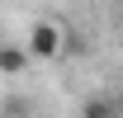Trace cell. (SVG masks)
<instances>
[{"label": "cell", "mask_w": 123, "mask_h": 118, "mask_svg": "<svg viewBox=\"0 0 123 118\" xmlns=\"http://www.w3.org/2000/svg\"><path fill=\"white\" fill-rule=\"evenodd\" d=\"M62 47H66V29H57L52 19H38V24L29 29V57H43V61H52Z\"/></svg>", "instance_id": "obj_1"}, {"label": "cell", "mask_w": 123, "mask_h": 118, "mask_svg": "<svg viewBox=\"0 0 123 118\" xmlns=\"http://www.w3.org/2000/svg\"><path fill=\"white\" fill-rule=\"evenodd\" d=\"M80 118H123V113H118V99L114 94H90L80 104Z\"/></svg>", "instance_id": "obj_2"}, {"label": "cell", "mask_w": 123, "mask_h": 118, "mask_svg": "<svg viewBox=\"0 0 123 118\" xmlns=\"http://www.w3.org/2000/svg\"><path fill=\"white\" fill-rule=\"evenodd\" d=\"M24 66H29V47H10V43L0 47V71L5 76H19Z\"/></svg>", "instance_id": "obj_3"}, {"label": "cell", "mask_w": 123, "mask_h": 118, "mask_svg": "<svg viewBox=\"0 0 123 118\" xmlns=\"http://www.w3.org/2000/svg\"><path fill=\"white\" fill-rule=\"evenodd\" d=\"M0 113H5V118H29L33 109H29V99H19V94H10V99H5V109H0Z\"/></svg>", "instance_id": "obj_4"}]
</instances>
